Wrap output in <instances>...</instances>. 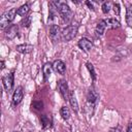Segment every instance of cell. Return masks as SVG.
I'll return each instance as SVG.
<instances>
[{
    "instance_id": "cell-1",
    "label": "cell",
    "mask_w": 132,
    "mask_h": 132,
    "mask_svg": "<svg viewBox=\"0 0 132 132\" xmlns=\"http://www.w3.org/2000/svg\"><path fill=\"white\" fill-rule=\"evenodd\" d=\"M53 4L56 6L62 21L65 23V24H69L73 18V12L72 10L70 9V7L68 6V4L65 2V1H54Z\"/></svg>"
},
{
    "instance_id": "cell-2",
    "label": "cell",
    "mask_w": 132,
    "mask_h": 132,
    "mask_svg": "<svg viewBox=\"0 0 132 132\" xmlns=\"http://www.w3.org/2000/svg\"><path fill=\"white\" fill-rule=\"evenodd\" d=\"M78 30V24L77 23H73V24H69L67 27H65L62 32H61V38L63 41H70L71 39H73L77 33Z\"/></svg>"
},
{
    "instance_id": "cell-3",
    "label": "cell",
    "mask_w": 132,
    "mask_h": 132,
    "mask_svg": "<svg viewBox=\"0 0 132 132\" xmlns=\"http://www.w3.org/2000/svg\"><path fill=\"white\" fill-rule=\"evenodd\" d=\"M99 99V94L98 92L95 90V88H90L89 92H88V95H87V110L89 111V113L92 116V111H91V108L92 110H94L95 106H96V103Z\"/></svg>"
},
{
    "instance_id": "cell-4",
    "label": "cell",
    "mask_w": 132,
    "mask_h": 132,
    "mask_svg": "<svg viewBox=\"0 0 132 132\" xmlns=\"http://www.w3.org/2000/svg\"><path fill=\"white\" fill-rule=\"evenodd\" d=\"M15 13H16V9L15 8H12L10 10L5 11L1 15V18H0V28L1 29H4V28L8 27V25L14 20Z\"/></svg>"
},
{
    "instance_id": "cell-5",
    "label": "cell",
    "mask_w": 132,
    "mask_h": 132,
    "mask_svg": "<svg viewBox=\"0 0 132 132\" xmlns=\"http://www.w3.org/2000/svg\"><path fill=\"white\" fill-rule=\"evenodd\" d=\"M58 91H59V93L61 94V96L63 97L64 100L69 99L70 91L68 90V85H67V81L65 79H60L58 81Z\"/></svg>"
},
{
    "instance_id": "cell-6",
    "label": "cell",
    "mask_w": 132,
    "mask_h": 132,
    "mask_svg": "<svg viewBox=\"0 0 132 132\" xmlns=\"http://www.w3.org/2000/svg\"><path fill=\"white\" fill-rule=\"evenodd\" d=\"M2 84H3L5 91L9 93L13 88V72H10L4 75L2 77Z\"/></svg>"
},
{
    "instance_id": "cell-7",
    "label": "cell",
    "mask_w": 132,
    "mask_h": 132,
    "mask_svg": "<svg viewBox=\"0 0 132 132\" xmlns=\"http://www.w3.org/2000/svg\"><path fill=\"white\" fill-rule=\"evenodd\" d=\"M50 37H51V39L54 43L59 41V39L61 38V32H60V28H59L58 25H56V24L51 25V27H50Z\"/></svg>"
},
{
    "instance_id": "cell-8",
    "label": "cell",
    "mask_w": 132,
    "mask_h": 132,
    "mask_svg": "<svg viewBox=\"0 0 132 132\" xmlns=\"http://www.w3.org/2000/svg\"><path fill=\"white\" fill-rule=\"evenodd\" d=\"M99 22L102 24V26L104 27L105 30L106 29H117L121 26L120 22L116 19H105V20H101Z\"/></svg>"
},
{
    "instance_id": "cell-9",
    "label": "cell",
    "mask_w": 132,
    "mask_h": 132,
    "mask_svg": "<svg viewBox=\"0 0 132 132\" xmlns=\"http://www.w3.org/2000/svg\"><path fill=\"white\" fill-rule=\"evenodd\" d=\"M23 97H24V91H23V88L20 86L15 89V91L12 95V106L19 105L21 103Z\"/></svg>"
},
{
    "instance_id": "cell-10",
    "label": "cell",
    "mask_w": 132,
    "mask_h": 132,
    "mask_svg": "<svg viewBox=\"0 0 132 132\" xmlns=\"http://www.w3.org/2000/svg\"><path fill=\"white\" fill-rule=\"evenodd\" d=\"M19 27L16 25H10L5 29V37L8 39H13L18 35Z\"/></svg>"
},
{
    "instance_id": "cell-11",
    "label": "cell",
    "mask_w": 132,
    "mask_h": 132,
    "mask_svg": "<svg viewBox=\"0 0 132 132\" xmlns=\"http://www.w3.org/2000/svg\"><path fill=\"white\" fill-rule=\"evenodd\" d=\"M77 44H78L79 48H81L84 52H89V51L92 48V46H93L92 41H91V40H89V39H88V38H86V37L80 38Z\"/></svg>"
},
{
    "instance_id": "cell-12",
    "label": "cell",
    "mask_w": 132,
    "mask_h": 132,
    "mask_svg": "<svg viewBox=\"0 0 132 132\" xmlns=\"http://www.w3.org/2000/svg\"><path fill=\"white\" fill-rule=\"evenodd\" d=\"M52 65H53V69H54L57 73H60V74H64V73H65L66 66H65V64H64L63 61H61V60H56V61H54V63H53Z\"/></svg>"
},
{
    "instance_id": "cell-13",
    "label": "cell",
    "mask_w": 132,
    "mask_h": 132,
    "mask_svg": "<svg viewBox=\"0 0 132 132\" xmlns=\"http://www.w3.org/2000/svg\"><path fill=\"white\" fill-rule=\"evenodd\" d=\"M16 51L21 54H29L33 51V45L28 44V43L19 44V45H16Z\"/></svg>"
},
{
    "instance_id": "cell-14",
    "label": "cell",
    "mask_w": 132,
    "mask_h": 132,
    "mask_svg": "<svg viewBox=\"0 0 132 132\" xmlns=\"http://www.w3.org/2000/svg\"><path fill=\"white\" fill-rule=\"evenodd\" d=\"M52 68H53V65L51 63H45L42 67V72H43V76H44V80L47 81L51 74H52Z\"/></svg>"
},
{
    "instance_id": "cell-15",
    "label": "cell",
    "mask_w": 132,
    "mask_h": 132,
    "mask_svg": "<svg viewBox=\"0 0 132 132\" xmlns=\"http://www.w3.org/2000/svg\"><path fill=\"white\" fill-rule=\"evenodd\" d=\"M69 102H70L71 107L73 108V110L77 111L78 110V103H77V100H76L74 92H70V94H69Z\"/></svg>"
},
{
    "instance_id": "cell-16",
    "label": "cell",
    "mask_w": 132,
    "mask_h": 132,
    "mask_svg": "<svg viewBox=\"0 0 132 132\" xmlns=\"http://www.w3.org/2000/svg\"><path fill=\"white\" fill-rule=\"evenodd\" d=\"M40 123L42 125V128H47L52 126V119L51 117L46 116V114H42L40 117Z\"/></svg>"
},
{
    "instance_id": "cell-17",
    "label": "cell",
    "mask_w": 132,
    "mask_h": 132,
    "mask_svg": "<svg viewBox=\"0 0 132 132\" xmlns=\"http://www.w3.org/2000/svg\"><path fill=\"white\" fill-rule=\"evenodd\" d=\"M29 10H30L29 5H28V4H24V5H22L21 7L18 8V10H16V14H19V15L25 18V16H27V13L29 12Z\"/></svg>"
},
{
    "instance_id": "cell-18",
    "label": "cell",
    "mask_w": 132,
    "mask_h": 132,
    "mask_svg": "<svg viewBox=\"0 0 132 132\" xmlns=\"http://www.w3.org/2000/svg\"><path fill=\"white\" fill-rule=\"evenodd\" d=\"M126 22L129 27H132V5H129L126 12Z\"/></svg>"
},
{
    "instance_id": "cell-19",
    "label": "cell",
    "mask_w": 132,
    "mask_h": 132,
    "mask_svg": "<svg viewBox=\"0 0 132 132\" xmlns=\"http://www.w3.org/2000/svg\"><path fill=\"white\" fill-rule=\"evenodd\" d=\"M60 113H61V116H62V118H63L64 120H68V119L70 118V110H69V108L66 107V106H63V107L60 109Z\"/></svg>"
},
{
    "instance_id": "cell-20",
    "label": "cell",
    "mask_w": 132,
    "mask_h": 132,
    "mask_svg": "<svg viewBox=\"0 0 132 132\" xmlns=\"http://www.w3.org/2000/svg\"><path fill=\"white\" fill-rule=\"evenodd\" d=\"M86 66H87V68H88V70H89V72L91 73V76H92V79L93 80H95L96 79V72H95V69H94V66L91 64V63H87L86 64Z\"/></svg>"
},
{
    "instance_id": "cell-21",
    "label": "cell",
    "mask_w": 132,
    "mask_h": 132,
    "mask_svg": "<svg viewBox=\"0 0 132 132\" xmlns=\"http://www.w3.org/2000/svg\"><path fill=\"white\" fill-rule=\"evenodd\" d=\"M101 8H102V11H103L104 13H107V12H109V10H110V8H111V3L108 2V1L103 2Z\"/></svg>"
},
{
    "instance_id": "cell-22",
    "label": "cell",
    "mask_w": 132,
    "mask_h": 132,
    "mask_svg": "<svg viewBox=\"0 0 132 132\" xmlns=\"http://www.w3.org/2000/svg\"><path fill=\"white\" fill-rule=\"evenodd\" d=\"M21 24H22L23 27H29L30 24H31V16H30V15L25 16V18L23 19V21L21 22Z\"/></svg>"
},
{
    "instance_id": "cell-23",
    "label": "cell",
    "mask_w": 132,
    "mask_h": 132,
    "mask_svg": "<svg viewBox=\"0 0 132 132\" xmlns=\"http://www.w3.org/2000/svg\"><path fill=\"white\" fill-rule=\"evenodd\" d=\"M42 106H43V104H42V102L41 101H34L33 103H32V107H34V108H36V109H42Z\"/></svg>"
},
{
    "instance_id": "cell-24",
    "label": "cell",
    "mask_w": 132,
    "mask_h": 132,
    "mask_svg": "<svg viewBox=\"0 0 132 132\" xmlns=\"http://www.w3.org/2000/svg\"><path fill=\"white\" fill-rule=\"evenodd\" d=\"M113 10H114L116 14H120V5L118 3H114L113 4Z\"/></svg>"
},
{
    "instance_id": "cell-25",
    "label": "cell",
    "mask_w": 132,
    "mask_h": 132,
    "mask_svg": "<svg viewBox=\"0 0 132 132\" xmlns=\"http://www.w3.org/2000/svg\"><path fill=\"white\" fill-rule=\"evenodd\" d=\"M108 132H122V128L121 127H114V128H111Z\"/></svg>"
},
{
    "instance_id": "cell-26",
    "label": "cell",
    "mask_w": 132,
    "mask_h": 132,
    "mask_svg": "<svg viewBox=\"0 0 132 132\" xmlns=\"http://www.w3.org/2000/svg\"><path fill=\"white\" fill-rule=\"evenodd\" d=\"M86 3H87V5H88V6L90 7V9H92V10H94V7H93V5H92V3H91L90 1H87Z\"/></svg>"
},
{
    "instance_id": "cell-27",
    "label": "cell",
    "mask_w": 132,
    "mask_h": 132,
    "mask_svg": "<svg viewBox=\"0 0 132 132\" xmlns=\"http://www.w3.org/2000/svg\"><path fill=\"white\" fill-rule=\"evenodd\" d=\"M127 132H132V123L129 124V126H128V128H127Z\"/></svg>"
},
{
    "instance_id": "cell-28",
    "label": "cell",
    "mask_w": 132,
    "mask_h": 132,
    "mask_svg": "<svg viewBox=\"0 0 132 132\" xmlns=\"http://www.w3.org/2000/svg\"><path fill=\"white\" fill-rule=\"evenodd\" d=\"M1 68H4V62L1 61Z\"/></svg>"
},
{
    "instance_id": "cell-29",
    "label": "cell",
    "mask_w": 132,
    "mask_h": 132,
    "mask_svg": "<svg viewBox=\"0 0 132 132\" xmlns=\"http://www.w3.org/2000/svg\"><path fill=\"white\" fill-rule=\"evenodd\" d=\"M131 53H132V50H131Z\"/></svg>"
},
{
    "instance_id": "cell-30",
    "label": "cell",
    "mask_w": 132,
    "mask_h": 132,
    "mask_svg": "<svg viewBox=\"0 0 132 132\" xmlns=\"http://www.w3.org/2000/svg\"><path fill=\"white\" fill-rule=\"evenodd\" d=\"M14 132H15V131H14Z\"/></svg>"
}]
</instances>
